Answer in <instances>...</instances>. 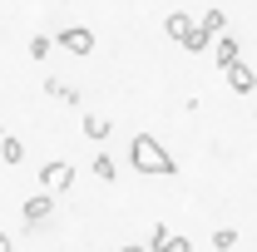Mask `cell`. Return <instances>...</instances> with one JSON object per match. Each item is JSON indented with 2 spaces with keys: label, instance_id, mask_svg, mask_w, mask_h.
<instances>
[{
  "label": "cell",
  "instance_id": "5b68a950",
  "mask_svg": "<svg viewBox=\"0 0 257 252\" xmlns=\"http://www.w3.org/2000/svg\"><path fill=\"white\" fill-rule=\"evenodd\" d=\"M50 213H55V198L50 193H35L30 203H25V222H45Z\"/></svg>",
  "mask_w": 257,
  "mask_h": 252
},
{
  "label": "cell",
  "instance_id": "2e32d148",
  "mask_svg": "<svg viewBox=\"0 0 257 252\" xmlns=\"http://www.w3.org/2000/svg\"><path fill=\"white\" fill-rule=\"evenodd\" d=\"M119 252H144V247H139V242H124V247H119Z\"/></svg>",
  "mask_w": 257,
  "mask_h": 252
},
{
  "label": "cell",
  "instance_id": "ba28073f",
  "mask_svg": "<svg viewBox=\"0 0 257 252\" xmlns=\"http://www.w3.org/2000/svg\"><path fill=\"white\" fill-rule=\"evenodd\" d=\"M213 60L223 64V69H232V64H237V40H232V35H223V40H218V50H213Z\"/></svg>",
  "mask_w": 257,
  "mask_h": 252
},
{
  "label": "cell",
  "instance_id": "30bf717a",
  "mask_svg": "<svg viewBox=\"0 0 257 252\" xmlns=\"http://www.w3.org/2000/svg\"><path fill=\"white\" fill-rule=\"evenodd\" d=\"M223 25H227V20H223V10H208V15L198 20V30L208 35V40H213V35H223Z\"/></svg>",
  "mask_w": 257,
  "mask_h": 252
},
{
  "label": "cell",
  "instance_id": "6da1fadb",
  "mask_svg": "<svg viewBox=\"0 0 257 252\" xmlns=\"http://www.w3.org/2000/svg\"><path fill=\"white\" fill-rule=\"evenodd\" d=\"M128 163H134V173H173V168H178V163L168 158V149H163L154 134H139V139H134Z\"/></svg>",
  "mask_w": 257,
  "mask_h": 252
},
{
  "label": "cell",
  "instance_id": "9c48e42d",
  "mask_svg": "<svg viewBox=\"0 0 257 252\" xmlns=\"http://www.w3.org/2000/svg\"><path fill=\"white\" fill-rule=\"evenodd\" d=\"M84 139H109V119L104 114H84Z\"/></svg>",
  "mask_w": 257,
  "mask_h": 252
},
{
  "label": "cell",
  "instance_id": "8fae6325",
  "mask_svg": "<svg viewBox=\"0 0 257 252\" xmlns=\"http://www.w3.org/2000/svg\"><path fill=\"white\" fill-rule=\"evenodd\" d=\"M0 158H5V163H10V168H15V163H20V158H25V144H20V139H10V134H5V144H0Z\"/></svg>",
  "mask_w": 257,
  "mask_h": 252
},
{
  "label": "cell",
  "instance_id": "4fadbf2b",
  "mask_svg": "<svg viewBox=\"0 0 257 252\" xmlns=\"http://www.w3.org/2000/svg\"><path fill=\"white\" fill-rule=\"evenodd\" d=\"M232 242H237V232H232V227H218V232H213V247H218V252H227Z\"/></svg>",
  "mask_w": 257,
  "mask_h": 252
},
{
  "label": "cell",
  "instance_id": "7a4b0ae2",
  "mask_svg": "<svg viewBox=\"0 0 257 252\" xmlns=\"http://www.w3.org/2000/svg\"><path fill=\"white\" fill-rule=\"evenodd\" d=\"M40 183H45L50 193H64L69 183H74V163H64V158H55V163H45V168H40Z\"/></svg>",
  "mask_w": 257,
  "mask_h": 252
},
{
  "label": "cell",
  "instance_id": "e0dca14e",
  "mask_svg": "<svg viewBox=\"0 0 257 252\" xmlns=\"http://www.w3.org/2000/svg\"><path fill=\"white\" fill-rule=\"evenodd\" d=\"M0 252H10V237H5V232H0Z\"/></svg>",
  "mask_w": 257,
  "mask_h": 252
},
{
  "label": "cell",
  "instance_id": "3957f363",
  "mask_svg": "<svg viewBox=\"0 0 257 252\" xmlns=\"http://www.w3.org/2000/svg\"><path fill=\"white\" fill-rule=\"evenodd\" d=\"M60 45L69 50V55H89V50H94V30H84V25H64V30H60Z\"/></svg>",
  "mask_w": 257,
  "mask_h": 252
},
{
  "label": "cell",
  "instance_id": "277c9868",
  "mask_svg": "<svg viewBox=\"0 0 257 252\" xmlns=\"http://www.w3.org/2000/svg\"><path fill=\"white\" fill-rule=\"evenodd\" d=\"M223 74H227V84H232L237 94H252L257 89V69L252 64H232V69H223Z\"/></svg>",
  "mask_w": 257,
  "mask_h": 252
},
{
  "label": "cell",
  "instance_id": "ac0fdd59",
  "mask_svg": "<svg viewBox=\"0 0 257 252\" xmlns=\"http://www.w3.org/2000/svg\"><path fill=\"white\" fill-rule=\"evenodd\" d=\"M0 144H5V129H0Z\"/></svg>",
  "mask_w": 257,
  "mask_h": 252
},
{
  "label": "cell",
  "instance_id": "52a82bcc",
  "mask_svg": "<svg viewBox=\"0 0 257 252\" xmlns=\"http://www.w3.org/2000/svg\"><path fill=\"white\" fill-rule=\"evenodd\" d=\"M163 30H168V40H178V45H183V40H188V30H193V20L183 15V10H173V15L163 20Z\"/></svg>",
  "mask_w": 257,
  "mask_h": 252
},
{
  "label": "cell",
  "instance_id": "9a60e30c",
  "mask_svg": "<svg viewBox=\"0 0 257 252\" xmlns=\"http://www.w3.org/2000/svg\"><path fill=\"white\" fill-rule=\"evenodd\" d=\"M94 173H99V178H114V158L99 154V158H94Z\"/></svg>",
  "mask_w": 257,
  "mask_h": 252
},
{
  "label": "cell",
  "instance_id": "5bb4252c",
  "mask_svg": "<svg viewBox=\"0 0 257 252\" xmlns=\"http://www.w3.org/2000/svg\"><path fill=\"white\" fill-rule=\"evenodd\" d=\"M45 55H50V40H45V35H35V40H30V60H45Z\"/></svg>",
  "mask_w": 257,
  "mask_h": 252
},
{
  "label": "cell",
  "instance_id": "7c38bea8",
  "mask_svg": "<svg viewBox=\"0 0 257 252\" xmlns=\"http://www.w3.org/2000/svg\"><path fill=\"white\" fill-rule=\"evenodd\" d=\"M183 45H188L193 55H198V50H208V35L198 30V20H193V30H188V40H183Z\"/></svg>",
  "mask_w": 257,
  "mask_h": 252
},
{
  "label": "cell",
  "instance_id": "8992f818",
  "mask_svg": "<svg viewBox=\"0 0 257 252\" xmlns=\"http://www.w3.org/2000/svg\"><path fill=\"white\" fill-rule=\"evenodd\" d=\"M154 252H188V237H178L168 227H154Z\"/></svg>",
  "mask_w": 257,
  "mask_h": 252
}]
</instances>
